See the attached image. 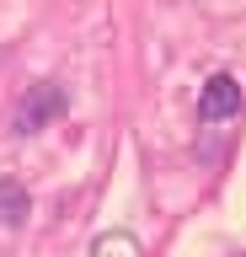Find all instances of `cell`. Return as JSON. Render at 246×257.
<instances>
[{"label": "cell", "mask_w": 246, "mask_h": 257, "mask_svg": "<svg viewBox=\"0 0 246 257\" xmlns=\"http://www.w3.org/2000/svg\"><path fill=\"white\" fill-rule=\"evenodd\" d=\"M235 107H241L235 75H214L209 86H203V96H198V118H203V123H219V118H230Z\"/></svg>", "instance_id": "cell-1"}, {"label": "cell", "mask_w": 246, "mask_h": 257, "mask_svg": "<svg viewBox=\"0 0 246 257\" xmlns=\"http://www.w3.org/2000/svg\"><path fill=\"white\" fill-rule=\"evenodd\" d=\"M59 107H65V91H59V86H43V91H33L27 102H22L17 123H22V128H38V123H49Z\"/></svg>", "instance_id": "cell-2"}, {"label": "cell", "mask_w": 246, "mask_h": 257, "mask_svg": "<svg viewBox=\"0 0 246 257\" xmlns=\"http://www.w3.org/2000/svg\"><path fill=\"white\" fill-rule=\"evenodd\" d=\"M22 214H27V193L17 182H0V225H22Z\"/></svg>", "instance_id": "cell-3"}]
</instances>
